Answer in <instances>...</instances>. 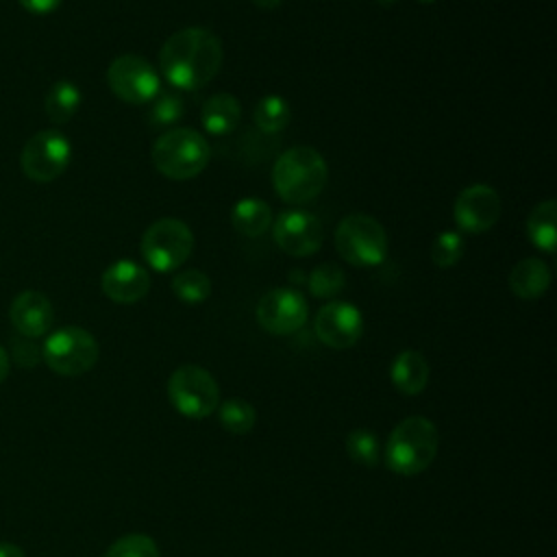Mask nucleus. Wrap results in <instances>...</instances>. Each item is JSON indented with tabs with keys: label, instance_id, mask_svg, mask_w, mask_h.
I'll return each instance as SVG.
<instances>
[{
	"label": "nucleus",
	"instance_id": "f257e3e1",
	"mask_svg": "<svg viewBox=\"0 0 557 557\" xmlns=\"http://www.w3.org/2000/svg\"><path fill=\"white\" fill-rule=\"evenodd\" d=\"M222 57V41L211 30L191 26L165 39L159 52V65L174 87L194 91L218 74Z\"/></svg>",
	"mask_w": 557,
	"mask_h": 557
},
{
	"label": "nucleus",
	"instance_id": "f03ea898",
	"mask_svg": "<svg viewBox=\"0 0 557 557\" xmlns=\"http://www.w3.org/2000/svg\"><path fill=\"white\" fill-rule=\"evenodd\" d=\"M329 178L322 154L311 146H294L285 150L272 170L274 191L292 205H305L320 196Z\"/></svg>",
	"mask_w": 557,
	"mask_h": 557
},
{
	"label": "nucleus",
	"instance_id": "7ed1b4c3",
	"mask_svg": "<svg viewBox=\"0 0 557 557\" xmlns=\"http://www.w3.org/2000/svg\"><path fill=\"white\" fill-rule=\"evenodd\" d=\"M437 453V429L424 416H411L398 422L383 448L385 463L394 474L413 476L424 472Z\"/></svg>",
	"mask_w": 557,
	"mask_h": 557
},
{
	"label": "nucleus",
	"instance_id": "20e7f679",
	"mask_svg": "<svg viewBox=\"0 0 557 557\" xmlns=\"http://www.w3.org/2000/svg\"><path fill=\"white\" fill-rule=\"evenodd\" d=\"M207 139L191 128L165 131L152 146L154 168L174 181H187L200 174L209 163Z\"/></svg>",
	"mask_w": 557,
	"mask_h": 557
},
{
	"label": "nucleus",
	"instance_id": "39448f33",
	"mask_svg": "<svg viewBox=\"0 0 557 557\" xmlns=\"http://www.w3.org/2000/svg\"><path fill=\"white\" fill-rule=\"evenodd\" d=\"M100 348L96 337L81 326H63L50 333L41 346V359L61 376H78L91 370Z\"/></svg>",
	"mask_w": 557,
	"mask_h": 557
},
{
	"label": "nucleus",
	"instance_id": "423d86ee",
	"mask_svg": "<svg viewBox=\"0 0 557 557\" xmlns=\"http://www.w3.org/2000/svg\"><path fill=\"white\" fill-rule=\"evenodd\" d=\"M335 248L350 265H379L387 255V235L372 215L350 213L337 224Z\"/></svg>",
	"mask_w": 557,
	"mask_h": 557
},
{
	"label": "nucleus",
	"instance_id": "0eeeda50",
	"mask_svg": "<svg viewBox=\"0 0 557 557\" xmlns=\"http://www.w3.org/2000/svg\"><path fill=\"white\" fill-rule=\"evenodd\" d=\"M168 398L185 418H207L220 405V387L213 374L200 366H181L168 379Z\"/></svg>",
	"mask_w": 557,
	"mask_h": 557
},
{
	"label": "nucleus",
	"instance_id": "6e6552de",
	"mask_svg": "<svg viewBox=\"0 0 557 557\" xmlns=\"http://www.w3.org/2000/svg\"><path fill=\"white\" fill-rule=\"evenodd\" d=\"M141 255L157 272L176 270L194 250L191 228L176 218H161L152 222L141 237Z\"/></svg>",
	"mask_w": 557,
	"mask_h": 557
},
{
	"label": "nucleus",
	"instance_id": "1a4fd4ad",
	"mask_svg": "<svg viewBox=\"0 0 557 557\" xmlns=\"http://www.w3.org/2000/svg\"><path fill=\"white\" fill-rule=\"evenodd\" d=\"M72 159L70 139L54 128L37 131L22 148L20 168L26 178L35 183H50L59 178Z\"/></svg>",
	"mask_w": 557,
	"mask_h": 557
},
{
	"label": "nucleus",
	"instance_id": "9d476101",
	"mask_svg": "<svg viewBox=\"0 0 557 557\" xmlns=\"http://www.w3.org/2000/svg\"><path fill=\"white\" fill-rule=\"evenodd\" d=\"M107 83L120 100L131 104L150 102L161 91L157 70L137 54H122L113 59L107 70Z\"/></svg>",
	"mask_w": 557,
	"mask_h": 557
},
{
	"label": "nucleus",
	"instance_id": "9b49d317",
	"mask_svg": "<svg viewBox=\"0 0 557 557\" xmlns=\"http://www.w3.org/2000/svg\"><path fill=\"white\" fill-rule=\"evenodd\" d=\"M309 318V305L298 289H270L257 305V322L272 335H289Z\"/></svg>",
	"mask_w": 557,
	"mask_h": 557
},
{
	"label": "nucleus",
	"instance_id": "f8f14e48",
	"mask_svg": "<svg viewBox=\"0 0 557 557\" xmlns=\"http://www.w3.org/2000/svg\"><path fill=\"white\" fill-rule=\"evenodd\" d=\"M274 242L281 250L294 257H309L320 250L324 231L320 220L309 211H283L272 226Z\"/></svg>",
	"mask_w": 557,
	"mask_h": 557
},
{
	"label": "nucleus",
	"instance_id": "ddd939ff",
	"mask_svg": "<svg viewBox=\"0 0 557 557\" xmlns=\"http://www.w3.org/2000/svg\"><path fill=\"white\" fill-rule=\"evenodd\" d=\"M363 333L361 311L342 300H333L324 305L315 315V335L324 346L344 350L357 344Z\"/></svg>",
	"mask_w": 557,
	"mask_h": 557
},
{
	"label": "nucleus",
	"instance_id": "4468645a",
	"mask_svg": "<svg viewBox=\"0 0 557 557\" xmlns=\"http://www.w3.org/2000/svg\"><path fill=\"white\" fill-rule=\"evenodd\" d=\"M453 215L463 233H483L492 228L500 215V196L490 185L466 187L455 200Z\"/></svg>",
	"mask_w": 557,
	"mask_h": 557
},
{
	"label": "nucleus",
	"instance_id": "2eb2a0df",
	"mask_svg": "<svg viewBox=\"0 0 557 557\" xmlns=\"http://www.w3.org/2000/svg\"><path fill=\"white\" fill-rule=\"evenodd\" d=\"M9 320L22 337L35 339L50 331L54 322V309L46 294L37 289H26L13 298L9 307Z\"/></svg>",
	"mask_w": 557,
	"mask_h": 557
},
{
	"label": "nucleus",
	"instance_id": "dca6fc26",
	"mask_svg": "<svg viewBox=\"0 0 557 557\" xmlns=\"http://www.w3.org/2000/svg\"><path fill=\"white\" fill-rule=\"evenodd\" d=\"M100 287H102L104 296L111 298L113 302L133 305L148 294L150 276L139 263H135L131 259H122V261L111 263L102 272Z\"/></svg>",
	"mask_w": 557,
	"mask_h": 557
},
{
	"label": "nucleus",
	"instance_id": "f3484780",
	"mask_svg": "<svg viewBox=\"0 0 557 557\" xmlns=\"http://www.w3.org/2000/svg\"><path fill=\"white\" fill-rule=\"evenodd\" d=\"M550 285V270L548 265L537 259L529 257L518 261L509 272V287L518 298H540Z\"/></svg>",
	"mask_w": 557,
	"mask_h": 557
},
{
	"label": "nucleus",
	"instance_id": "a211bd4d",
	"mask_svg": "<svg viewBox=\"0 0 557 557\" xmlns=\"http://www.w3.org/2000/svg\"><path fill=\"white\" fill-rule=\"evenodd\" d=\"M392 383L398 392L413 396L420 394L426 387L429 381V363L418 350H403L396 355L392 370H389Z\"/></svg>",
	"mask_w": 557,
	"mask_h": 557
},
{
	"label": "nucleus",
	"instance_id": "6ab92c4d",
	"mask_svg": "<svg viewBox=\"0 0 557 557\" xmlns=\"http://www.w3.org/2000/svg\"><path fill=\"white\" fill-rule=\"evenodd\" d=\"M205 131L211 135H228L237 128L242 120V107L231 94H215L202 104L200 113Z\"/></svg>",
	"mask_w": 557,
	"mask_h": 557
},
{
	"label": "nucleus",
	"instance_id": "aec40b11",
	"mask_svg": "<svg viewBox=\"0 0 557 557\" xmlns=\"http://www.w3.org/2000/svg\"><path fill=\"white\" fill-rule=\"evenodd\" d=\"M231 222H233V228L239 233V235H246V237H259L268 231L270 222H272V211L270 207L259 200V198H242L235 207H233V213H231Z\"/></svg>",
	"mask_w": 557,
	"mask_h": 557
},
{
	"label": "nucleus",
	"instance_id": "412c9836",
	"mask_svg": "<svg viewBox=\"0 0 557 557\" xmlns=\"http://www.w3.org/2000/svg\"><path fill=\"white\" fill-rule=\"evenodd\" d=\"M527 231L535 248L553 255L557 242V205L555 200H544L533 207L527 220Z\"/></svg>",
	"mask_w": 557,
	"mask_h": 557
},
{
	"label": "nucleus",
	"instance_id": "4be33fe9",
	"mask_svg": "<svg viewBox=\"0 0 557 557\" xmlns=\"http://www.w3.org/2000/svg\"><path fill=\"white\" fill-rule=\"evenodd\" d=\"M78 107H81V89L67 78L57 81L50 87V91L46 94V100H44L46 115L54 124L70 122L74 117V113L78 111Z\"/></svg>",
	"mask_w": 557,
	"mask_h": 557
},
{
	"label": "nucleus",
	"instance_id": "5701e85b",
	"mask_svg": "<svg viewBox=\"0 0 557 557\" xmlns=\"http://www.w3.org/2000/svg\"><path fill=\"white\" fill-rule=\"evenodd\" d=\"M220 424L233 435H246L255 422H257V411L248 400L242 398H228L218 407Z\"/></svg>",
	"mask_w": 557,
	"mask_h": 557
},
{
	"label": "nucleus",
	"instance_id": "b1692460",
	"mask_svg": "<svg viewBox=\"0 0 557 557\" xmlns=\"http://www.w3.org/2000/svg\"><path fill=\"white\" fill-rule=\"evenodd\" d=\"M346 453L359 466L372 468L381 461V440L370 429H355L346 435Z\"/></svg>",
	"mask_w": 557,
	"mask_h": 557
},
{
	"label": "nucleus",
	"instance_id": "393cba45",
	"mask_svg": "<svg viewBox=\"0 0 557 557\" xmlns=\"http://www.w3.org/2000/svg\"><path fill=\"white\" fill-rule=\"evenodd\" d=\"M287 122H289V104L281 96L270 94L257 102L255 124L263 133H278L287 126Z\"/></svg>",
	"mask_w": 557,
	"mask_h": 557
},
{
	"label": "nucleus",
	"instance_id": "a878e982",
	"mask_svg": "<svg viewBox=\"0 0 557 557\" xmlns=\"http://www.w3.org/2000/svg\"><path fill=\"white\" fill-rule=\"evenodd\" d=\"M172 292L187 305L202 302L211 294V278L200 270H181L172 278Z\"/></svg>",
	"mask_w": 557,
	"mask_h": 557
},
{
	"label": "nucleus",
	"instance_id": "bb28decb",
	"mask_svg": "<svg viewBox=\"0 0 557 557\" xmlns=\"http://www.w3.org/2000/svg\"><path fill=\"white\" fill-rule=\"evenodd\" d=\"M104 557H159L157 542L146 533H128L117 537Z\"/></svg>",
	"mask_w": 557,
	"mask_h": 557
},
{
	"label": "nucleus",
	"instance_id": "cd10ccee",
	"mask_svg": "<svg viewBox=\"0 0 557 557\" xmlns=\"http://www.w3.org/2000/svg\"><path fill=\"white\" fill-rule=\"evenodd\" d=\"M344 272L335 263H320L309 276V289L318 298H331L344 289Z\"/></svg>",
	"mask_w": 557,
	"mask_h": 557
},
{
	"label": "nucleus",
	"instance_id": "c85d7f7f",
	"mask_svg": "<svg viewBox=\"0 0 557 557\" xmlns=\"http://www.w3.org/2000/svg\"><path fill=\"white\" fill-rule=\"evenodd\" d=\"M461 255H463V237L457 231H442L431 246V259L442 270L455 265L461 259Z\"/></svg>",
	"mask_w": 557,
	"mask_h": 557
},
{
	"label": "nucleus",
	"instance_id": "c756f323",
	"mask_svg": "<svg viewBox=\"0 0 557 557\" xmlns=\"http://www.w3.org/2000/svg\"><path fill=\"white\" fill-rule=\"evenodd\" d=\"M183 111H185V104H183V98L174 91H159L154 98H152V109H150V124L152 126H170L174 124L176 120L183 117Z\"/></svg>",
	"mask_w": 557,
	"mask_h": 557
},
{
	"label": "nucleus",
	"instance_id": "7c9ffc66",
	"mask_svg": "<svg viewBox=\"0 0 557 557\" xmlns=\"http://www.w3.org/2000/svg\"><path fill=\"white\" fill-rule=\"evenodd\" d=\"M24 355H26V366H33L41 357V350L35 344H30L28 337H17L15 339V357L20 363L24 361Z\"/></svg>",
	"mask_w": 557,
	"mask_h": 557
},
{
	"label": "nucleus",
	"instance_id": "2f4dec72",
	"mask_svg": "<svg viewBox=\"0 0 557 557\" xmlns=\"http://www.w3.org/2000/svg\"><path fill=\"white\" fill-rule=\"evenodd\" d=\"M28 13H35V15H48L52 11L59 9V4L63 0H17Z\"/></svg>",
	"mask_w": 557,
	"mask_h": 557
},
{
	"label": "nucleus",
	"instance_id": "473e14b6",
	"mask_svg": "<svg viewBox=\"0 0 557 557\" xmlns=\"http://www.w3.org/2000/svg\"><path fill=\"white\" fill-rule=\"evenodd\" d=\"M0 557H26V555H24V550L17 544L0 542Z\"/></svg>",
	"mask_w": 557,
	"mask_h": 557
},
{
	"label": "nucleus",
	"instance_id": "72a5a7b5",
	"mask_svg": "<svg viewBox=\"0 0 557 557\" xmlns=\"http://www.w3.org/2000/svg\"><path fill=\"white\" fill-rule=\"evenodd\" d=\"M9 368H11V361H9V352L0 346V383L9 376Z\"/></svg>",
	"mask_w": 557,
	"mask_h": 557
},
{
	"label": "nucleus",
	"instance_id": "f704fd0d",
	"mask_svg": "<svg viewBox=\"0 0 557 557\" xmlns=\"http://www.w3.org/2000/svg\"><path fill=\"white\" fill-rule=\"evenodd\" d=\"M259 9H265V11H272V9H276L278 4H281V0H252Z\"/></svg>",
	"mask_w": 557,
	"mask_h": 557
},
{
	"label": "nucleus",
	"instance_id": "c9c22d12",
	"mask_svg": "<svg viewBox=\"0 0 557 557\" xmlns=\"http://www.w3.org/2000/svg\"><path fill=\"white\" fill-rule=\"evenodd\" d=\"M416 2H420V4H431V2H435V0H416Z\"/></svg>",
	"mask_w": 557,
	"mask_h": 557
}]
</instances>
